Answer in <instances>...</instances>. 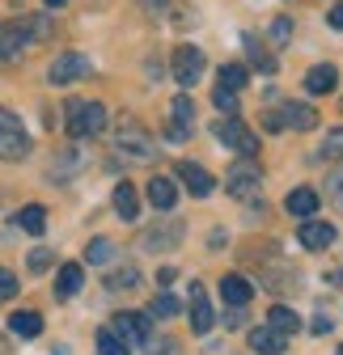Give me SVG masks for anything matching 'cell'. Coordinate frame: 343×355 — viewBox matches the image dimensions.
<instances>
[{"mask_svg":"<svg viewBox=\"0 0 343 355\" xmlns=\"http://www.w3.org/2000/svg\"><path fill=\"white\" fill-rule=\"evenodd\" d=\"M102 127H106V106H102V102H81V98L68 102V136H72V140L98 136Z\"/></svg>","mask_w":343,"mask_h":355,"instance_id":"6da1fadb","label":"cell"},{"mask_svg":"<svg viewBox=\"0 0 343 355\" xmlns=\"http://www.w3.org/2000/svg\"><path fill=\"white\" fill-rule=\"evenodd\" d=\"M115 153L132 157V161H149V157L157 153V144H153V136H149L136 119H123L119 131H115Z\"/></svg>","mask_w":343,"mask_h":355,"instance_id":"7a4b0ae2","label":"cell"},{"mask_svg":"<svg viewBox=\"0 0 343 355\" xmlns=\"http://www.w3.org/2000/svg\"><path fill=\"white\" fill-rule=\"evenodd\" d=\"M225 191H229L233 199H259V191H263V169L254 165V157H242L237 165H229Z\"/></svg>","mask_w":343,"mask_h":355,"instance_id":"3957f363","label":"cell"},{"mask_svg":"<svg viewBox=\"0 0 343 355\" xmlns=\"http://www.w3.org/2000/svg\"><path fill=\"white\" fill-rule=\"evenodd\" d=\"M217 140L225 144V148H233L237 157H259V136L237 119V114H229V119H221L217 123Z\"/></svg>","mask_w":343,"mask_h":355,"instance_id":"277c9868","label":"cell"},{"mask_svg":"<svg viewBox=\"0 0 343 355\" xmlns=\"http://www.w3.org/2000/svg\"><path fill=\"white\" fill-rule=\"evenodd\" d=\"M30 42H34V34H30V17L0 21V64H17Z\"/></svg>","mask_w":343,"mask_h":355,"instance_id":"5b68a950","label":"cell"},{"mask_svg":"<svg viewBox=\"0 0 343 355\" xmlns=\"http://www.w3.org/2000/svg\"><path fill=\"white\" fill-rule=\"evenodd\" d=\"M26 153H30V136L22 131L17 114L0 106V157H5V161H22Z\"/></svg>","mask_w":343,"mask_h":355,"instance_id":"8992f818","label":"cell"},{"mask_svg":"<svg viewBox=\"0 0 343 355\" xmlns=\"http://www.w3.org/2000/svg\"><path fill=\"white\" fill-rule=\"evenodd\" d=\"M110 330H115L127 347H144V343L153 338V322H149V313H115Z\"/></svg>","mask_w":343,"mask_h":355,"instance_id":"52a82bcc","label":"cell"},{"mask_svg":"<svg viewBox=\"0 0 343 355\" xmlns=\"http://www.w3.org/2000/svg\"><path fill=\"white\" fill-rule=\"evenodd\" d=\"M174 80L178 85H195L199 76H203V68H208V60H203V51L195 47V42H183V47L174 51Z\"/></svg>","mask_w":343,"mask_h":355,"instance_id":"ba28073f","label":"cell"},{"mask_svg":"<svg viewBox=\"0 0 343 355\" xmlns=\"http://www.w3.org/2000/svg\"><path fill=\"white\" fill-rule=\"evenodd\" d=\"M81 76H90V55H81V51L56 55V64H51V72H47L51 85H76Z\"/></svg>","mask_w":343,"mask_h":355,"instance_id":"9c48e42d","label":"cell"},{"mask_svg":"<svg viewBox=\"0 0 343 355\" xmlns=\"http://www.w3.org/2000/svg\"><path fill=\"white\" fill-rule=\"evenodd\" d=\"M191 131H195V106L187 94H178L169 102V140H187Z\"/></svg>","mask_w":343,"mask_h":355,"instance_id":"30bf717a","label":"cell"},{"mask_svg":"<svg viewBox=\"0 0 343 355\" xmlns=\"http://www.w3.org/2000/svg\"><path fill=\"white\" fill-rule=\"evenodd\" d=\"M296 237H301L306 250H331V245H335V225L306 216V220H301V229H296Z\"/></svg>","mask_w":343,"mask_h":355,"instance_id":"8fae6325","label":"cell"},{"mask_svg":"<svg viewBox=\"0 0 343 355\" xmlns=\"http://www.w3.org/2000/svg\"><path fill=\"white\" fill-rule=\"evenodd\" d=\"M178 182H183L195 199H208L212 187H217V178H212L203 165H195V161H183V165H178Z\"/></svg>","mask_w":343,"mask_h":355,"instance_id":"7c38bea8","label":"cell"},{"mask_svg":"<svg viewBox=\"0 0 343 355\" xmlns=\"http://www.w3.org/2000/svg\"><path fill=\"white\" fill-rule=\"evenodd\" d=\"M187 313H191V330L195 334H208L212 326H217V313H212V304L203 296V284H191V304H187Z\"/></svg>","mask_w":343,"mask_h":355,"instance_id":"4fadbf2b","label":"cell"},{"mask_svg":"<svg viewBox=\"0 0 343 355\" xmlns=\"http://www.w3.org/2000/svg\"><path fill=\"white\" fill-rule=\"evenodd\" d=\"M284 207H288V216L306 220V216H318V207H322V195H318L314 187H296V191H288Z\"/></svg>","mask_w":343,"mask_h":355,"instance_id":"5bb4252c","label":"cell"},{"mask_svg":"<svg viewBox=\"0 0 343 355\" xmlns=\"http://www.w3.org/2000/svg\"><path fill=\"white\" fill-rule=\"evenodd\" d=\"M250 347L259 351V355H284L288 334H280L276 326H254V330H250Z\"/></svg>","mask_w":343,"mask_h":355,"instance_id":"9a60e30c","label":"cell"},{"mask_svg":"<svg viewBox=\"0 0 343 355\" xmlns=\"http://www.w3.org/2000/svg\"><path fill=\"white\" fill-rule=\"evenodd\" d=\"M280 119H284V127H292V131H314V127H318V110H314L310 102H288V106L280 110Z\"/></svg>","mask_w":343,"mask_h":355,"instance_id":"2e32d148","label":"cell"},{"mask_svg":"<svg viewBox=\"0 0 343 355\" xmlns=\"http://www.w3.org/2000/svg\"><path fill=\"white\" fill-rule=\"evenodd\" d=\"M178 241H183V225H178V220H165V229H149L140 237L144 250H174Z\"/></svg>","mask_w":343,"mask_h":355,"instance_id":"e0dca14e","label":"cell"},{"mask_svg":"<svg viewBox=\"0 0 343 355\" xmlns=\"http://www.w3.org/2000/svg\"><path fill=\"white\" fill-rule=\"evenodd\" d=\"M149 203L157 207V211H169V207H174L178 203V182H174V178H153V182H149Z\"/></svg>","mask_w":343,"mask_h":355,"instance_id":"ac0fdd59","label":"cell"},{"mask_svg":"<svg viewBox=\"0 0 343 355\" xmlns=\"http://www.w3.org/2000/svg\"><path fill=\"white\" fill-rule=\"evenodd\" d=\"M81 284H85V271H81L76 262H64L60 275H56V296H60V300H72V296L81 292Z\"/></svg>","mask_w":343,"mask_h":355,"instance_id":"d6986e66","label":"cell"},{"mask_svg":"<svg viewBox=\"0 0 343 355\" xmlns=\"http://www.w3.org/2000/svg\"><path fill=\"white\" fill-rule=\"evenodd\" d=\"M250 296H254V288H250L246 275H225V279H221V300H225V304H246Z\"/></svg>","mask_w":343,"mask_h":355,"instance_id":"ffe728a7","label":"cell"},{"mask_svg":"<svg viewBox=\"0 0 343 355\" xmlns=\"http://www.w3.org/2000/svg\"><path fill=\"white\" fill-rule=\"evenodd\" d=\"M335 85H339L335 64H318V68H310V72H306V89H310V94H331Z\"/></svg>","mask_w":343,"mask_h":355,"instance_id":"44dd1931","label":"cell"},{"mask_svg":"<svg viewBox=\"0 0 343 355\" xmlns=\"http://www.w3.org/2000/svg\"><path fill=\"white\" fill-rule=\"evenodd\" d=\"M9 330L17 338H34V334H42V318L34 313V309H17V313L9 318Z\"/></svg>","mask_w":343,"mask_h":355,"instance_id":"7402d4cb","label":"cell"},{"mask_svg":"<svg viewBox=\"0 0 343 355\" xmlns=\"http://www.w3.org/2000/svg\"><path fill=\"white\" fill-rule=\"evenodd\" d=\"M115 211H119L123 220H136V216H140V199H136V187H132V182H119V187H115Z\"/></svg>","mask_w":343,"mask_h":355,"instance_id":"603a6c76","label":"cell"},{"mask_svg":"<svg viewBox=\"0 0 343 355\" xmlns=\"http://www.w3.org/2000/svg\"><path fill=\"white\" fill-rule=\"evenodd\" d=\"M106 288H110V292H132V288H140V271L127 262V266H119V271L106 275Z\"/></svg>","mask_w":343,"mask_h":355,"instance_id":"cb8c5ba5","label":"cell"},{"mask_svg":"<svg viewBox=\"0 0 343 355\" xmlns=\"http://www.w3.org/2000/svg\"><path fill=\"white\" fill-rule=\"evenodd\" d=\"M267 326H276L280 334H296V330H301V318H296L288 304H276L271 313H267Z\"/></svg>","mask_w":343,"mask_h":355,"instance_id":"d4e9b609","label":"cell"},{"mask_svg":"<svg viewBox=\"0 0 343 355\" xmlns=\"http://www.w3.org/2000/svg\"><path fill=\"white\" fill-rule=\"evenodd\" d=\"M17 225L26 229V233H42V229H47V207H38V203H30V207H22L17 211Z\"/></svg>","mask_w":343,"mask_h":355,"instance_id":"484cf974","label":"cell"},{"mask_svg":"<svg viewBox=\"0 0 343 355\" xmlns=\"http://www.w3.org/2000/svg\"><path fill=\"white\" fill-rule=\"evenodd\" d=\"M318 161H343V127H335V131H326V136H322Z\"/></svg>","mask_w":343,"mask_h":355,"instance_id":"4316f807","label":"cell"},{"mask_svg":"<svg viewBox=\"0 0 343 355\" xmlns=\"http://www.w3.org/2000/svg\"><path fill=\"white\" fill-rule=\"evenodd\" d=\"M85 258H90V266H106V262L115 258V241H110V237H94L90 250H85Z\"/></svg>","mask_w":343,"mask_h":355,"instance_id":"83f0119b","label":"cell"},{"mask_svg":"<svg viewBox=\"0 0 343 355\" xmlns=\"http://www.w3.org/2000/svg\"><path fill=\"white\" fill-rule=\"evenodd\" d=\"M98 355H132V347H127L115 330H98Z\"/></svg>","mask_w":343,"mask_h":355,"instance_id":"f1b7e54d","label":"cell"},{"mask_svg":"<svg viewBox=\"0 0 343 355\" xmlns=\"http://www.w3.org/2000/svg\"><path fill=\"white\" fill-rule=\"evenodd\" d=\"M178 309H183V304L169 296V292H157L153 304H149V318H178Z\"/></svg>","mask_w":343,"mask_h":355,"instance_id":"f546056e","label":"cell"},{"mask_svg":"<svg viewBox=\"0 0 343 355\" xmlns=\"http://www.w3.org/2000/svg\"><path fill=\"white\" fill-rule=\"evenodd\" d=\"M242 47H246V55H250V64H254V68H259V72H276V60H271V55H263V51H259V42H254L250 34L242 38Z\"/></svg>","mask_w":343,"mask_h":355,"instance_id":"4dcf8cb0","label":"cell"},{"mask_svg":"<svg viewBox=\"0 0 343 355\" xmlns=\"http://www.w3.org/2000/svg\"><path fill=\"white\" fill-rule=\"evenodd\" d=\"M246 76H250V72H246L242 64H225V68H221V85L233 89V94H237V89H246Z\"/></svg>","mask_w":343,"mask_h":355,"instance_id":"1f68e13d","label":"cell"},{"mask_svg":"<svg viewBox=\"0 0 343 355\" xmlns=\"http://www.w3.org/2000/svg\"><path fill=\"white\" fill-rule=\"evenodd\" d=\"M212 102H217V110H225V114H237V94H233V89H225V85H217Z\"/></svg>","mask_w":343,"mask_h":355,"instance_id":"d6a6232c","label":"cell"},{"mask_svg":"<svg viewBox=\"0 0 343 355\" xmlns=\"http://www.w3.org/2000/svg\"><path fill=\"white\" fill-rule=\"evenodd\" d=\"M326 195H331V203H335V207L343 211V165H339V169H335V173L326 178Z\"/></svg>","mask_w":343,"mask_h":355,"instance_id":"836d02e7","label":"cell"},{"mask_svg":"<svg viewBox=\"0 0 343 355\" xmlns=\"http://www.w3.org/2000/svg\"><path fill=\"white\" fill-rule=\"evenodd\" d=\"M13 296H17V275L0 266V300H13Z\"/></svg>","mask_w":343,"mask_h":355,"instance_id":"e575fe53","label":"cell"},{"mask_svg":"<svg viewBox=\"0 0 343 355\" xmlns=\"http://www.w3.org/2000/svg\"><path fill=\"white\" fill-rule=\"evenodd\" d=\"M271 38H276V42H288V38H292V17H276V21H271Z\"/></svg>","mask_w":343,"mask_h":355,"instance_id":"d590c367","label":"cell"},{"mask_svg":"<svg viewBox=\"0 0 343 355\" xmlns=\"http://www.w3.org/2000/svg\"><path fill=\"white\" fill-rule=\"evenodd\" d=\"M51 266V250H30V271H47Z\"/></svg>","mask_w":343,"mask_h":355,"instance_id":"8d00e7d4","label":"cell"},{"mask_svg":"<svg viewBox=\"0 0 343 355\" xmlns=\"http://www.w3.org/2000/svg\"><path fill=\"white\" fill-rule=\"evenodd\" d=\"M331 326H335V322H331L326 309H322V313H314V322H310V330H314V334H331Z\"/></svg>","mask_w":343,"mask_h":355,"instance_id":"74e56055","label":"cell"},{"mask_svg":"<svg viewBox=\"0 0 343 355\" xmlns=\"http://www.w3.org/2000/svg\"><path fill=\"white\" fill-rule=\"evenodd\" d=\"M242 322H246V318H242V304H233L229 313H225V330H237Z\"/></svg>","mask_w":343,"mask_h":355,"instance_id":"f35d334b","label":"cell"},{"mask_svg":"<svg viewBox=\"0 0 343 355\" xmlns=\"http://www.w3.org/2000/svg\"><path fill=\"white\" fill-rule=\"evenodd\" d=\"M263 127H267V131H284V119H280V110L263 114Z\"/></svg>","mask_w":343,"mask_h":355,"instance_id":"ab89813d","label":"cell"},{"mask_svg":"<svg viewBox=\"0 0 343 355\" xmlns=\"http://www.w3.org/2000/svg\"><path fill=\"white\" fill-rule=\"evenodd\" d=\"M331 26H335V30H343V0H339L335 9H331Z\"/></svg>","mask_w":343,"mask_h":355,"instance_id":"60d3db41","label":"cell"},{"mask_svg":"<svg viewBox=\"0 0 343 355\" xmlns=\"http://www.w3.org/2000/svg\"><path fill=\"white\" fill-rule=\"evenodd\" d=\"M140 5H144L149 13H157V9H165V5H169V0H140Z\"/></svg>","mask_w":343,"mask_h":355,"instance_id":"b9f144b4","label":"cell"},{"mask_svg":"<svg viewBox=\"0 0 343 355\" xmlns=\"http://www.w3.org/2000/svg\"><path fill=\"white\" fill-rule=\"evenodd\" d=\"M42 5H51V9H60V5H64V0H42Z\"/></svg>","mask_w":343,"mask_h":355,"instance_id":"7bdbcfd3","label":"cell"},{"mask_svg":"<svg viewBox=\"0 0 343 355\" xmlns=\"http://www.w3.org/2000/svg\"><path fill=\"white\" fill-rule=\"evenodd\" d=\"M339 355H343V347H339Z\"/></svg>","mask_w":343,"mask_h":355,"instance_id":"ee69618b","label":"cell"}]
</instances>
